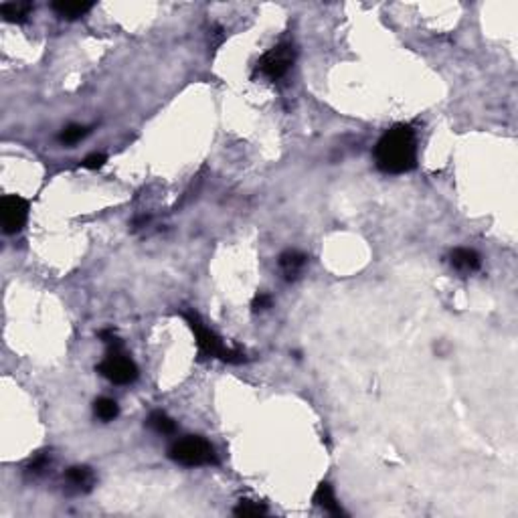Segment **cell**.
Instances as JSON below:
<instances>
[{"label": "cell", "instance_id": "17", "mask_svg": "<svg viewBox=\"0 0 518 518\" xmlns=\"http://www.w3.org/2000/svg\"><path fill=\"white\" fill-rule=\"evenodd\" d=\"M104 162H106V156H104V154H91V156H87V158L83 160V166L95 170V168H102Z\"/></svg>", "mask_w": 518, "mask_h": 518}, {"label": "cell", "instance_id": "3", "mask_svg": "<svg viewBox=\"0 0 518 518\" xmlns=\"http://www.w3.org/2000/svg\"><path fill=\"white\" fill-rule=\"evenodd\" d=\"M168 455L177 464L188 466V468L217 464V453H215L213 445L203 438H196V436H188V438L174 442L168 449Z\"/></svg>", "mask_w": 518, "mask_h": 518}, {"label": "cell", "instance_id": "5", "mask_svg": "<svg viewBox=\"0 0 518 518\" xmlns=\"http://www.w3.org/2000/svg\"><path fill=\"white\" fill-rule=\"evenodd\" d=\"M294 57H296V49L292 43H282L278 47H273L271 51H267L256 65V71H258L261 77H267L271 81L284 77V75L290 71L292 63H294Z\"/></svg>", "mask_w": 518, "mask_h": 518}, {"label": "cell", "instance_id": "9", "mask_svg": "<svg viewBox=\"0 0 518 518\" xmlns=\"http://www.w3.org/2000/svg\"><path fill=\"white\" fill-rule=\"evenodd\" d=\"M65 480L69 484V488H74L75 492H87L93 486V472L87 466H74L67 470Z\"/></svg>", "mask_w": 518, "mask_h": 518}, {"label": "cell", "instance_id": "16", "mask_svg": "<svg viewBox=\"0 0 518 518\" xmlns=\"http://www.w3.org/2000/svg\"><path fill=\"white\" fill-rule=\"evenodd\" d=\"M85 134H87V128L77 126V124H71V126L63 128V132H61L59 140H61L63 144H75V142H79Z\"/></svg>", "mask_w": 518, "mask_h": 518}, {"label": "cell", "instance_id": "6", "mask_svg": "<svg viewBox=\"0 0 518 518\" xmlns=\"http://www.w3.org/2000/svg\"><path fill=\"white\" fill-rule=\"evenodd\" d=\"M0 217H2L4 233H8V235L19 233L25 227L27 217H29V203L23 196L8 194L0 203Z\"/></svg>", "mask_w": 518, "mask_h": 518}, {"label": "cell", "instance_id": "12", "mask_svg": "<svg viewBox=\"0 0 518 518\" xmlns=\"http://www.w3.org/2000/svg\"><path fill=\"white\" fill-rule=\"evenodd\" d=\"M31 10H33V4L29 2H4L0 6V12L8 23H25Z\"/></svg>", "mask_w": 518, "mask_h": 518}, {"label": "cell", "instance_id": "13", "mask_svg": "<svg viewBox=\"0 0 518 518\" xmlns=\"http://www.w3.org/2000/svg\"><path fill=\"white\" fill-rule=\"evenodd\" d=\"M146 423H148L150 429H154L156 433H162V436H170V433L177 431V423L162 411H154Z\"/></svg>", "mask_w": 518, "mask_h": 518}, {"label": "cell", "instance_id": "7", "mask_svg": "<svg viewBox=\"0 0 518 518\" xmlns=\"http://www.w3.org/2000/svg\"><path fill=\"white\" fill-rule=\"evenodd\" d=\"M449 263L453 269L462 271V273H474L478 271L482 265V259L478 256V251L474 249H468V247H458L451 251L449 256Z\"/></svg>", "mask_w": 518, "mask_h": 518}, {"label": "cell", "instance_id": "8", "mask_svg": "<svg viewBox=\"0 0 518 518\" xmlns=\"http://www.w3.org/2000/svg\"><path fill=\"white\" fill-rule=\"evenodd\" d=\"M314 502H316L320 508H324L326 513L334 515V517H344V510L340 508V504H338V500H336V496H334L333 486H330L328 482L318 484V488H316V492H314Z\"/></svg>", "mask_w": 518, "mask_h": 518}, {"label": "cell", "instance_id": "4", "mask_svg": "<svg viewBox=\"0 0 518 518\" xmlns=\"http://www.w3.org/2000/svg\"><path fill=\"white\" fill-rule=\"evenodd\" d=\"M98 370L113 385H130L138 379L136 363L122 350V346L110 348L108 357L98 365Z\"/></svg>", "mask_w": 518, "mask_h": 518}, {"label": "cell", "instance_id": "10", "mask_svg": "<svg viewBox=\"0 0 518 518\" xmlns=\"http://www.w3.org/2000/svg\"><path fill=\"white\" fill-rule=\"evenodd\" d=\"M306 261H308V258H306L302 251L290 249V251H286V254H282V256H280V267L284 269L286 278H288V280H292V278H296L297 273L304 269Z\"/></svg>", "mask_w": 518, "mask_h": 518}, {"label": "cell", "instance_id": "18", "mask_svg": "<svg viewBox=\"0 0 518 518\" xmlns=\"http://www.w3.org/2000/svg\"><path fill=\"white\" fill-rule=\"evenodd\" d=\"M271 306V297L267 296V294H259L254 300V310L258 312V310H265V308H269Z\"/></svg>", "mask_w": 518, "mask_h": 518}, {"label": "cell", "instance_id": "2", "mask_svg": "<svg viewBox=\"0 0 518 518\" xmlns=\"http://www.w3.org/2000/svg\"><path fill=\"white\" fill-rule=\"evenodd\" d=\"M183 316H185L186 324L190 326V330L194 334L196 346H199V350H201L203 357H215V359H221V361L231 363V365L245 363V354L239 352V350L227 348L221 342V338L213 333L211 328L205 326V322L199 318V314H194V312H185Z\"/></svg>", "mask_w": 518, "mask_h": 518}, {"label": "cell", "instance_id": "14", "mask_svg": "<svg viewBox=\"0 0 518 518\" xmlns=\"http://www.w3.org/2000/svg\"><path fill=\"white\" fill-rule=\"evenodd\" d=\"M93 413L98 419L102 421H113L120 413V407L113 399H108V397H102L93 403Z\"/></svg>", "mask_w": 518, "mask_h": 518}, {"label": "cell", "instance_id": "15", "mask_svg": "<svg viewBox=\"0 0 518 518\" xmlns=\"http://www.w3.org/2000/svg\"><path fill=\"white\" fill-rule=\"evenodd\" d=\"M237 517H265L267 515V508L259 502H254V500H241L235 510H233Z\"/></svg>", "mask_w": 518, "mask_h": 518}, {"label": "cell", "instance_id": "11", "mask_svg": "<svg viewBox=\"0 0 518 518\" xmlns=\"http://www.w3.org/2000/svg\"><path fill=\"white\" fill-rule=\"evenodd\" d=\"M53 10L61 16V19H79L83 14H87L93 8V2H53L51 4Z\"/></svg>", "mask_w": 518, "mask_h": 518}, {"label": "cell", "instance_id": "1", "mask_svg": "<svg viewBox=\"0 0 518 518\" xmlns=\"http://www.w3.org/2000/svg\"><path fill=\"white\" fill-rule=\"evenodd\" d=\"M374 164L385 174H403L417 164V140L411 126L397 124L374 146Z\"/></svg>", "mask_w": 518, "mask_h": 518}]
</instances>
